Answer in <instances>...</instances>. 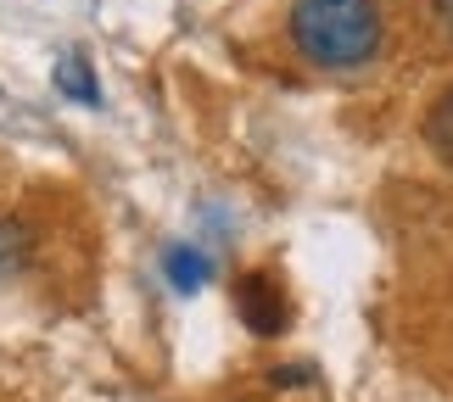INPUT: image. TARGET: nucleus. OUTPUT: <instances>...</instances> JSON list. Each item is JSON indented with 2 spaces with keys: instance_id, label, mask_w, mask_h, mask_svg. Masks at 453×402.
<instances>
[{
  "instance_id": "obj_1",
  "label": "nucleus",
  "mask_w": 453,
  "mask_h": 402,
  "mask_svg": "<svg viewBox=\"0 0 453 402\" xmlns=\"http://www.w3.org/2000/svg\"><path fill=\"white\" fill-rule=\"evenodd\" d=\"M286 28L297 57L319 73H358L375 62L380 40H387L375 0H291Z\"/></svg>"
},
{
  "instance_id": "obj_2",
  "label": "nucleus",
  "mask_w": 453,
  "mask_h": 402,
  "mask_svg": "<svg viewBox=\"0 0 453 402\" xmlns=\"http://www.w3.org/2000/svg\"><path fill=\"white\" fill-rule=\"evenodd\" d=\"M235 313L241 324L252 330V336H280V330L291 324V302L280 291V279L274 274H247L235 285Z\"/></svg>"
},
{
  "instance_id": "obj_3",
  "label": "nucleus",
  "mask_w": 453,
  "mask_h": 402,
  "mask_svg": "<svg viewBox=\"0 0 453 402\" xmlns=\"http://www.w3.org/2000/svg\"><path fill=\"white\" fill-rule=\"evenodd\" d=\"M163 279L180 296H196L207 279H213V257H207L202 247H168L163 252Z\"/></svg>"
},
{
  "instance_id": "obj_4",
  "label": "nucleus",
  "mask_w": 453,
  "mask_h": 402,
  "mask_svg": "<svg viewBox=\"0 0 453 402\" xmlns=\"http://www.w3.org/2000/svg\"><path fill=\"white\" fill-rule=\"evenodd\" d=\"M57 90L67 101H79V107H101V84H96L90 57H84V50H67V57L57 62Z\"/></svg>"
},
{
  "instance_id": "obj_5",
  "label": "nucleus",
  "mask_w": 453,
  "mask_h": 402,
  "mask_svg": "<svg viewBox=\"0 0 453 402\" xmlns=\"http://www.w3.org/2000/svg\"><path fill=\"white\" fill-rule=\"evenodd\" d=\"M437 23H442V28L453 34V0H437Z\"/></svg>"
}]
</instances>
